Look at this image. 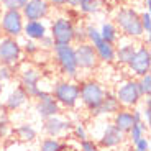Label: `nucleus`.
I'll return each instance as SVG.
<instances>
[{
    "mask_svg": "<svg viewBox=\"0 0 151 151\" xmlns=\"http://www.w3.org/2000/svg\"><path fill=\"white\" fill-rule=\"evenodd\" d=\"M54 59H56L59 71L69 77V79H76L79 74V68H77V61H76V53L72 45H54L53 48Z\"/></svg>",
    "mask_w": 151,
    "mask_h": 151,
    "instance_id": "4",
    "label": "nucleus"
},
{
    "mask_svg": "<svg viewBox=\"0 0 151 151\" xmlns=\"http://www.w3.org/2000/svg\"><path fill=\"white\" fill-rule=\"evenodd\" d=\"M49 5H54V7H63L66 5V0H48Z\"/></svg>",
    "mask_w": 151,
    "mask_h": 151,
    "instance_id": "41",
    "label": "nucleus"
},
{
    "mask_svg": "<svg viewBox=\"0 0 151 151\" xmlns=\"http://www.w3.org/2000/svg\"><path fill=\"white\" fill-rule=\"evenodd\" d=\"M128 69L133 76L136 77H141V76L148 74L151 69V53L148 46H140L136 48L133 58L128 61Z\"/></svg>",
    "mask_w": 151,
    "mask_h": 151,
    "instance_id": "11",
    "label": "nucleus"
},
{
    "mask_svg": "<svg viewBox=\"0 0 151 151\" xmlns=\"http://www.w3.org/2000/svg\"><path fill=\"white\" fill-rule=\"evenodd\" d=\"M4 151H30V148L27 146L25 143H20L17 140H12L5 145V150Z\"/></svg>",
    "mask_w": 151,
    "mask_h": 151,
    "instance_id": "34",
    "label": "nucleus"
},
{
    "mask_svg": "<svg viewBox=\"0 0 151 151\" xmlns=\"http://www.w3.org/2000/svg\"><path fill=\"white\" fill-rule=\"evenodd\" d=\"M12 77H13L12 68H8V66H2V64H0V82H2V84L10 82Z\"/></svg>",
    "mask_w": 151,
    "mask_h": 151,
    "instance_id": "36",
    "label": "nucleus"
},
{
    "mask_svg": "<svg viewBox=\"0 0 151 151\" xmlns=\"http://www.w3.org/2000/svg\"><path fill=\"white\" fill-rule=\"evenodd\" d=\"M0 109H5V107H4V104H2V100H0Z\"/></svg>",
    "mask_w": 151,
    "mask_h": 151,
    "instance_id": "45",
    "label": "nucleus"
},
{
    "mask_svg": "<svg viewBox=\"0 0 151 151\" xmlns=\"http://www.w3.org/2000/svg\"><path fill=\"white\" fill-rule=\"evenodd\" d=\"M132 113H133V118H135V123H138V122H143V113H141L140 109H132Z\"/></svg>",
    "mask_w": 151,
    "mask_h": 151,
    "instance_id": "40",
    "label": "nucleus"
},
{
    "mask_svg": "<svg viewBox=\"0 0 151 151\" xmlns=\"http://www.w3.org/2000/svg\"><path fill=\"white\" fill-rule=\"evenodd\" d=\"M100 36L105 43H110V45H115L118 40V28L110 22H104L102 27H100Z\"/></svg>",
    "mask_w": 151,
    "mask_h": 151,
    "instance_id": "23",
    "label": "nucleus"
},
{
    "mask_svg": "<svg viewBox=\"0 0 151 151\" xmlns=\"http://www.w3.org/2000/svg\"><path fill=\"white\" fill-rule=\"evenodd\" d=\"M0 36H2V30H0Z\"/></svg>",
    "mask_w": 151,
    "mask_h": 151,
    "instance_id": "46",
    "label": "nucleus"
},
{
    "mask_svg": "<svg viewBox=\"0 0 151 151\" xmlns=\"http://www.w3.org/2000/svg\"><path fill=\"white\" fill-rule=\"evenodd\" d=\"M23 35L31 41H40L43 36L48 35V30L41 20H33V22H27L23 25Z\"/></svg>",
    "mask_w": 151,
    "mask_h": 151,
    "instance_id": "20",
    "label": "nucleus"
},
{
    "mask_svg": "<svg viewBox=\"0 0 151 151\" xmlns=\"http://www.w3.org/2000/svg\"><path fill=\"white\" fill-rule=\"evenodd\" d=\"M123 141H125V133H122L113 123H107L104 127L102 135L99 136L97 145L102 150H113V148L123 145Z\"/></svg>",
    "mask_w": 151,
    "mask_h": 151,
    "instance_id": "13",
    "label": "nucleus"
},
{
    "mask_svg": "<svg viewBox=\"0 0 151 151\" xmlns=\"http://www.w3.org/2000/svg\"><path fill=\"white\" fill-rule=\"evenodd\" d=\"M87 36H86V25H74V40L72 43H86Z\"/></svg>",
    "mask_w": 151,
    "mask_h": 151,
    "instance_id": "30",
    "label": "nucleus"
},
{
    "mask_svg": "<svg viewBox=\"0 0 151 151\" xmlns=\"http://www.w3.org/2000/svg\"><path fill=\"white\" fill-rule=\"evenodd\" d=\"M135 150H138V151H150V140H148L146 136L140 138V140L135 143Z\"/></svg>",
    "mask_w": 151,
    "mask_h": 151,
    "instance_id": "39",
    "label": "nucleus"
},
{
    "mask_svg": "<svg viewBox=\"0 0 151 151\" xmlns=\"http://www.w3.org/2000/svg\"><path fill=\"white\" fill-rule=\"evenodd\" d=\"M22 45L18 40L8 36H0V64L2 66H15L22 59Z\"/></svg>",
    "mask_w": 151,
    "mask_h": 151,
    "instance_id": "9",
    "label": "nucleus"
},
{
    "mask_svg": "<svg viewBox=\"0 0 151 151\" xmlns=\"http://www.w3.org/2000/svg\"><path fill=\"white\" fill-rule=\"evenodd\" d=\"M115 23L122 33L128 38H141L145 35L140 22V13L132 7L120 8L115 15Z\"/></svg>",
    "mask_w": 151,
    "mask_h": 151,
    "instance_id": "2",
    "label": "nucleus"
},
{
    "mask_svg": "<svg viewBox=\"0 0 151 151\" xmlns=\"http://www.w3.org/2000/svg\"><path fill=\"white\" fill-rule=\"evenodd\" d=\"M0 2H2V7L5 10H20L22 12V8L27 5L28 0H0Z\"/></svg>",
    "mask_w": 151,
    "mask_h": 151,
    "instance_id": "29",
    "label": "nucleus"
},
{
    "mask_svg": "<svg viewBox=\"0 0 151 151\" xmlns=\"http://www.w3.org/2000/svg\"><path fill=\"white\" fill-rule=\"evenodd\" d=\"M113 120L112 123L120 130L122 133H127L132 130V127L135 125V118H133V113H132V109H120L117 113H113L112 115Z\"/></svg>",
    "mask_w": 151,
    "mask_h": 151,
    "instance_id": "18",
    "label": "nucleus"
},
{
    "mask_svg": "<svg viewBox=\"0 0 151 151\" xmlns=\"http://www.w3.org/2000/svg\"><path fill=\"white\" fill-rule=\"evenodd\" d=\"M72 133H74V136H76L77 141H82V140H87V138H89L84 123H76L74 127H72Z\"/></svg>",
    "mask_w": 151,
    "mask_h": 151,
    "instance_id": "32",
    "label": "nucleus"
},
{
    "mask_svg": "<svg viewBox=\"0 0 151 151\" xmlns=\"http://www.w3.org/2000/svg\"><path fill=\"white\" fill-rule=\"evenodd\" d=\"M95 54L99 58V63H105V64H110L115 61V45H110V43L99 41L97 45L94 46Z\"/></svg>",
    "mask_w": 151,
    "mask_h": 151,
    "instance_id": "21",
    "label": "nucleus"
},
{
    "mask_svg": "<svg viewBox=\"0 0 151 151\" xmlns=\"http://www.w3.org/2000/svg\"><path fill=\"white\" fill-rule=\"evenodd\" d=\"M120 104H118L117 97H115V92L113 91H105V95H104V100L100 104L97 110H95L94 117H110L113 113H117L120 110Z\"/></svg>",
    "mask_w": 151,
    "mask_h": 151,
    "instance_id": "17",
    "label": "nucleus"
},
{
    "mask_svg": "<svg viewBox=\"0 0 151 151\" xmlns=\"http://www.w3.org/2000/svg\"><path fill=\"white\" fill-rule=\"evenodd\" d=\"M140 22H141L143 33L150 35V31H151V15H150V12L148 10H145L143 13H140Z\"/></svg>",
    "mask_w": 151,
    "mask_h": 151,
    "instance_id": "33",
    "label": "nucleus"
},
{
    "mask_svg": "<svg viewBox=\"0 0 151 151\" xmlns=\"http://www.w3.org/2000/svg\"><path fill=\"white\" fill-rule=\"evenodd\" d=\"M12 135L17 136V138H13V140L28 145V143H33V141L36 140L38 132L31 123H20L18 127H15V128L12 130Z\"/></svg>",
    "mask_w": 151,
    "mask_h": 151,
    "instance_id": "19",
    "label": "nucleus"
},
{
    "mask_svg": "<svg viewBox=\"0 0 151 151\" xmlns=\"http://www.w3.org/2000/svg\"><path fill=\"white\" fill-rule=\"evenodd\" d=\"M79 8L84 15H94L100 10V0H81Z\"/></svg>",
    "mask_w": 151,
    "mask_h": 151,
    "instance_id": "26",
    "label": "nucleus"
},
{
    "mask_svg": "<svg viewBox=\"0 0 151 151\" xmlns=\"http://www.w3.org/2000/svg\"><path fill=\"white\" fill-rule=\"evenodd\" d=\"M22 51H25V53L28 54V56H33V54H36L38 51H40V46L36 45V41H31V40H27V43L22 46Z\"/></svg>",
    "mask_w": 151,
    "mask_h": 151,
    "instance_id": "35",
    "label": "nucleus"
},
{
    "mask_svg": "<svg viewBox=\"0 0 151 151\" xmlns=\"http://www.w3.org/2000/svg\"><path fill=\"white\" fill-rule=\"evenodd\" d=\"M81 4V0H66V5H69L71 8H77Z\"/></svg>",
    "mask_w": 151,
    "mask_h": 151,
    "instance_id": "42",
    "label": "nucleus"
},
{
    "mask_svg": "<svg viewBox=\"0 0 151 151\" xmlns=\"http://www.w3.org/2000/svg\"><path fill=\"white\" fill-rule=\"evenodd\" d=\"M150 5H151V0H145V7H146L148 12H150Z\"/></svg>",
    "mask_w": 151,
    "mask_h": 151,
    "instance_id": "43",
    "label": "nucleus"
},
{
    "mask_svg": "<svg viewBox=\"0 0 151 151\" xmlns=\"http://www.w3.org/2000/svg\"><path fill=\"white\" fill-rule=\"evenodd\" d=\"M115 97H117L122 109H135L143 100L135 79H128L125 82H122L117 87V91H115Z\"/></svg>",
    "mask_w": 151,
    "mask_h": 151,
    "instance_id": "7",
    "label": "nucleus"
},
{
    "mask_svg": "<svg viewBox=\"0 0 151 151\" xmlns=\"http://www.w3.org/2000/svg\"><path fill=\"white\" fill-rule=\"evenodd\" d=\"M40 81H41V72L38 71L36 68H25L22 72H20V86L23 87V91L27 92V95L30 99H41L45 97L49 92L43 91L40 87Z\"/></svg>",
    "mask_w": 151,
    "mask_h": 151,
    "instance_id": "5",
    "label": "nucleus"
},
{
    "mask_svg": "<svg viewBox=\"0 0 151 151\" xmlns=\"http://www.w3.org/2000/svg\"><path fill=\"white\" fill-rule=\"evenodd\" d=\"M136 86H138V91H140L141 97H150V94H151V74L150 72L138 77Z\"/></svg>",
    "mask_w": 151,
    "mask_h": 151,
    "instance_id": "27",
    "label": "nucleus"
},
{
    "mask_svg": "<svg viewBox=\"0 0 151 151\" xmlns=\"http://www.w3.org/2000/svg\"><path fill=\"white\" fill-rule=\"evenodd\" d=\"M12 133V128L8 125V120H0V140H5Z\"/></svg>",
    "mask_w": 151,
    "mask_h": 151,
    "instance_id": "37",
    "label": "nucleus"
},
{
    "mask_svg": "<svg viewBox=\"0 0 151 151\" xmlns=\"http://www.w3.org/2000/svg\"><path fill=\"white\" fill-rule=\"evenodd\" d=\"M136 48H138V46H136L135 43H125V45H120L118 48H115V61H117L118 64L127 66L128 61L132 59L133 54H135Z\"/></svg>",
    "mask_w": 151,
    "mask_h": 151,
    "instance_id": "22",
    "label": "nucleus"
},
{
    "mask_svg": "<svg viewBox=\"0 0 151 151\" xmlns=\"http://www.w3.org/2000/svg\"><path fill=\"white\" fill-rule=\"evenodd\" d=\"M2 94H4V84L0 82V97H2Z\"/></svg>",
    "mask_w": 151,
    "mask_h": 151,
    "instance_id": "44",
    "label": "nucleus"
},
{
    "mask_svg": "<svg viewBox=\"0 0 151 151\" xmlns=\"http://www.w3.org/2000/svg\"><path fill=\"white\" fill-rule=\"evenodd\" d=\"M76 53V61H77V68L79 71H92L99 66V58L95 54V49L91 43H79L77 46H74Z\"/></svg>",
    "mask_w": 151,
    "mask_h": 151,
    "instance_id": "10",
    "label": "nucleus"
},
{
    "mask_svg": "<svg viewBox=\"0 0 151 151\" xmlns=\"http://www.w3.org/2000/svg\"><path fill=\"white\" fill-rule=\"evenodd\" d=\"M68 150H69L68 143L61 141L59 138H45L38 146V151H68Z\"/></svg>",
    "mask_w": 151,
    "mask_h": 151,
    "instance_id": "24",
    "label": "nucleus"
},
{
    "mask_svg": "<svg viewBox=\"0 0 151 151\" xmlns=\"http://www.w3.org/2000/svg\"><path fill=\"white\" fill-rule=\"evenodd\" d=\"M72 122L61 118L59 115L56 117H49L43 122V132L46 133L48 138H61L63 135H66L68 132L72 130Z\"/></svg>",
    "mask_w": 151,
    "mask_h": 151,
    "instance_id": "12",
    "label": "nucleus"
},
{
    "mask_svg": "<svg viewBox=\"0 0 151 151\" xmlns=\"http://www.w3.org/2000/svg\"><path fill=\"white\" fill-rule=\"evenodd\" d=\"M104 95H105V89L97 81L89 79V81H84V82H79V102L92 115L100 107V104L104 100Z\"/></svg>",
    "mask_w": 151,
    "mask_h": 151,
    "instance_id": "1",
    "label": "nucleus"
},
{
    "mask_svg": "<svg viewBox=\"0 0 151 151\" xmlns=\"http://www.w3.org/2000/svg\"><path fill=\"white\" fill-rule=\"evenodd\" d=\"M40 48L41 49H53L54 48V41H53V38L49 36V35H46V36H43L41 40H40Z\"/></svg>",
    "mask_w": 151,
    "mask_h": 151,
    "instance_id": "38",
    "label": "nucleus"
},
{
    "mask_svg": "<svg viewBox=\"0 0 151 151\" xmlns=\"http://www.w3.org/2000/svg\"><path fill=\"white\" fill-rule=\"evenodd\" d=\"M51 95L64 109H76L79 104V82L72 79H64L54 84Z\"/></svg>",
    "mask_w": 151,
    "mask_h": 151,
    "instance_id": "3",
    "label": "nucleus"
},
{
    "mask_svg": "<svg viewBox=\"0 0 151 151\" xmlns=\"http://www.w3.org/2000/svg\"><path fill=\"white\" fill-rule=\"evenodd\" d=\"M51 5L48 0H28L27 5L22 8V15L27 22L33 20H43L49 15Z\"/></svg>",
    "mask_w": 151,
    "mask_h": 151,
    "instance_id": "14",
    "label": "nucleus"
},
{
    "mask_svg": "<svg viewBox=\"0 0 151 151\" xmlns=\"http://www.w3.org/2000/svg\"><path fill=\"white\" fill-rule=\"evenodd\" d=\"M0 151H4V150H2V148H0Z\"/></svg>",
    "mask_w": 151,
    "mask_h": 151,
    "instance_id": "47",
    "label": "nucleus"
},
{
    "mask_svg": "<svg viewBox=\"0 0 151 151\" xmlns=\"http://www.w3.org/2000/svg\"><path fill=\"white\" fill-rule=\"evenodd\" d=\"M35 112L38 113V117L40 118L46 120V118H49V117L61 115L63 107L54 100V97L51 95V92H49V94L45 95V97H41V99H38L36 100V104H35Z\"/></svg>",
    "mask_w": 151,
    "mask_h": 151,
    "instance_id": "15",
    "label": "nucleus"
},
{
    "mask_svg": "<svg viewBox=\"0 0 151 151\" xmlns=\"http://www.w3.org/2000/svg\"><path fill=\"white\" fill-rule=\"evenodd\" d=\"M133 151H138V150H133Z\"/></svg>",
    "mask_w": 151,
    "mask_h": 151,
    "instance_id": "49",
    "label": "nucleus"
},
{
    "mask_svg": "<svg viewBox=\"0 0 151 151\" xmlns=\"http://www.w3.org/2000/svg\"><path fill=\"white\" fill-rule=\"evenodd\" d=\"M86 36H87V43H91L92 46H95L99 41H102V36H100L99 28H95L92 23L86 25Z\"/></svg>",
    "mask_w": 151,
    "mask_h": 151,
    "instance_id": "28",
    "label": "nucleus"
},
{
    "mask_svg": "<svg viewBox=\"0 0 151 151\" xmlns=\"http://www.w3.org/2000/svg\"><path fill=\"white\" fill-rule=\"evenodd\" d=\"M79 151H102V148L97 145V141L87 138V140L79 141Z\"/></svg>",
    "mask_w": 151,
    "mask_h": 151,
    "instance_id": "31",
    "label": "nucleus"
},
{
    "mask_svg": "<svg viewBox=\"0 0 151 151\" xmlns=\"http://www.w3.org/2000/svg\"><path fill=\"white\" fill-rule=\"evenodd\" d=\"M120 2H125V0H120Z\"/></svg>",
    "mask_w": 151,
    "mask_h": 151,
    "instance_id": "48",
    "label": "nucleus"
},
{
    "mask_svg": "<svg viewBox=\"0 0 151 151\" xmlns=\"http://www.w3.org/2000/svg\"><path fill=\"white\" fill-rule=\"evenodd\" d=\"M23 25L25 18L20 10H5L0 15V30L4 36L18 40L23 35Z\"/></svg>",
    "mask_w": 151,
    "mask_h": 151,
    "instance_id": "6",
    "label": "nucleus"
},
{
    "mask_svg": "<svg viewBox=\"0 0 151 151\" xmlns=\"http://www.w3.org/2000/svg\"><path fill=\"white\" fill-rule=\"evenodd\" d=\"M74 22L68 17H58L51 23V33L49 36L53 38L54 45H72L74 40Z\"/></svg>",
    "mask_w": 151,
    "mask_h": 151,
    "instance_id": "8",
    "label": "nucleus"
},
{
    "mask_svg": "<svg viewBox=\"0 0 151 151\" xmlns=\"http://www.w3.org/2000/svg\"><path fill=\"white\" fill-rule=\"evenodd\" d=\"M30 100V97L27 95V92L23 91L22 86H15L8 92V95L4 100V107L7 112H17V110L23 109L27 105V102Z\"/></svg>",
    "mask_w": 151,
    "mask_h": 151,
    "instance_id": "16",
    "label": "nucleus"
},
{
    "mask_svg": "<svg viewBox=\"0 0 151 151\" xmlns=\"http://www.w3.org/2000/svg\"><path fill=\"white\" fill-rule=\"evenodd\" d=\"M148 132V125L145 123V122H138V123H135L132 127V130H130L127 135H128V138H130V141H132L133 145L136 143V141L140 140V138H143L145 136V133Z\"/></svg>",
    "mask_w": 151,
    "mask_h": 151,
    "instance_id": "25",
    "label": "nucleus"
}]
</instances>
